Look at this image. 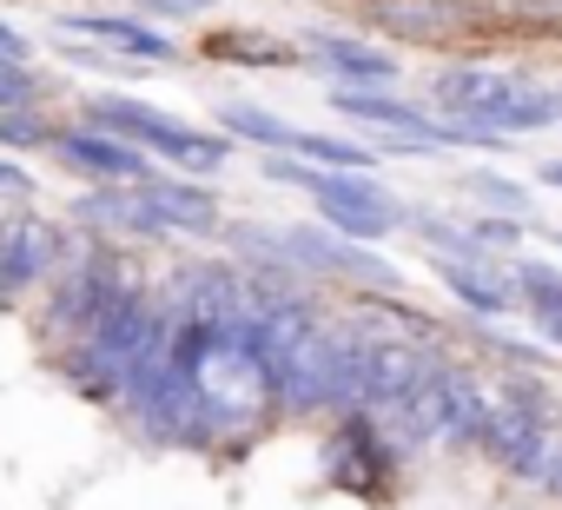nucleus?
<instances>
[{
    "label": "nucleus",
    "instance_id": "obj_1",
    "mask_svg": "<svg viewBox=\"0 0 562 510\" xmlns=\"http://www.w3.org/2000/svg\"><path fill=\"white\" fill-rule=\"evenodd\" d=\"M80 120L100 126V133L133 140L139 153H153V159H166L172 173H192V179H218L232 166V153H238V140H225L218 126H192V120L139 100V93H87Z\"/></svg>",
    "mask_w": 562,
    "mask_h": 510
},
{
    "label": "nucleus",
    "instance_id": "obj_2",
    "mask_svg": "<svg viewBox=\"0 0 562 510\" xmlns=\"http://www.w3.org/2000/svg\"><path fill=\"white\" fill-rule=\"evenodd\" d=\"M364 27L371 41L391 47H437V54H483V41H496L490 14L476 0H364Z\"/></svg>",
    "mask_w": 562,
    "mask_h": 510
},
{
    "label": "nucleus",
    "instance_id": "obj_3",
    "mask_svg": "<svg viewBox=\"0 0 562 510\" xmlns=\"http://www.w3.org/2000/svg\"><path fill=\"white\" fill-rule=\"evenodd\" d=\"M305 199L318 206L312 219H325L331 232H345L358 245H384V239L411 232V199L384 192L378 173H318Z\"/></svg>",
    "mask_w": 562,
    "mask_h": 510
},
{
    "label": "nucleus",
    "instance_id": "obj_4",
    "mask_svg": "<svg viewBox=\"0 0 562 510\" xmlns=\"http://www.w3.org/2000/svg\"><path fill=\"white\" fill-rule=\"evenodd\" d=\"M60 245H67V219H47L34 206L0 219V312L41 299V286L60 273Z\"/></svg>",
    "mask_w": 562,
    "mask_h": 510
},
{
    "label": "nucleus",
    "instance_id": "obj_5",
    "mask_svg": "<svg viewBox=\"0 0 562 510\" xmlns=\"http://www.w3.org/2000/svg\"><path fill=\"white\" fill-rule=\"evenodd\" d=\"M47 159H54V166H67V173H80L87 186H146V179L159 173V159H153V153H139L133 140L100 133V126H87V120H67Z\"/></svg>",
    "mask_w": 562,
    "mask_h": 510
},
{
    "label": "nucleus",
    "instance_id": "obj_6",
    "mask_svg": "<svg viewBox=\"0 0 562 510\" xmlns=\"http://www.w3.org/2000/svg\"><path fill=\"white\" fill-rule=\"evenodd\" d=\"M67 225L100 232L113 245H159V239H172L159 206L146 199V186H80L67 199Z\"/></svg>",
    "mask_w": 562,
    "mask_h": 510
},
{
    "label": "nucleus",
    "instance_id": "obj_7",
    "mask_svg": "<svg viewBox=\"0 0 562 510\" xmlns=\"http://www.w3.org/2000/svg\"><path fill=\"white\" fill-rule=\"evenodd\" d=\"M457 365H463V352H443V358L424 372V385H417L404 404H391V411H371V418H378V431H384V444H391L397 457H417V451H430V444L443 437V411H450Z\"/></svg>",
    "mask_w": 562,
    "mask_h": 510
},
{
    "label": "nucleus",
    "instance_id": "obj_8",
    "mask_svg": "<svg viewBox=\"0 0 562 510\" xmlns=\"http://www.w3.org/2000/svg\"><path fill=\"white\" fill-rule=\"evenodd\" d=\"M549 437H555V411H529V404H490V418H483V437H476V457L483 464H496L503 477H516V484H529L536 477V464H542V451H549Z\"/></svg>",
    "mask_w": 562,
    "mask_h": 510
},
{
    "label": "nucleus",
    "instance_id": "obj_9",
    "mask_svg": "<svg viewBox=\"0 0 562 510\" xmlns=\"http://www.w3.org/2000/svg\"><path fill=\"white\" fill-rule=\"evenodd\" d=\"M430 279L476 319V325H496V319H509V312H522L516 306V279H509V259L503 252H470V259H437L430 252Z\"/></svg>",
    "mask_w": 562,
    "mask_h": 510
},
{
    "label": "nucleus",
    "instance_id": "obj_10",
    "mask_svg": "<svg viewBox=\"0 0 562 510\" xmlns=\"http://www.w3.org/2000/svg\"><path fill=\"white\" fill-rule=\"evenodd\" d=\"M54 34H60V41L113 47V54H126V60H139V67H179V60H186L179 41H172L166 27L139 21V14H87V8H67V14H54Z\"/></svg>",
    "mask_w": 562,
    "mask_h": 510
},
{
    "label": "nucleus",
    "instance_id": "obj_11",
    "mask_svg": "<svg viewBox=\"0 0 562 510\" xmlns=\"http://www.w3.org/2000/svg\"><path fill=\"white\" fill-rule=\"evenodd\" d=\"M516 87H529V74H516V67H490V60H443L437 74H430V113L437 120H476L483 107H496L503 93H516Z\"/></svg>",
    "mask_w": 562,
    "mask_h": 510
},
{
    "label": "nucleus",
    "instance_id": "obj_12",
    "mask_svg": "<svg viewBox=\"0 0 562 510\" xmlns=\"http://www.w3.org/2000/svg\"><path fill=\"white\" fill-rule=\"evenodd\" d=\"M305 67H318L331 87H397V54L364 34H305Z\"/></svg>",
    "mask_w": 562,
    "mask_h": 510
},
{
    "label": "nucleus",
    "instance_id": "obj_13",
    "mask_svg": "<svg viewBox=\"0 0 562 510\" xmlns=\"http://www.w3.org/2000/svg\"><path fill=\"white\" fill-rule=\"evenodd\" d=\"M146 199L159 206V219H166L172 239L218 245V232H225V199H218L205 179H192V173H153V179H146Z\"/></svg>",
    "mask_w": 562,
    "mask_h": 510
},
{
    "label": "nucleus",
    "instance_id": "obj_14",
    "mask_svg": "<svg viewBox=\"0 0 562 510\" xmlns=\"http://www.w3.org/2000/svg\"><path fill=\"white\" fill-rule=\"evenodd\" d=\"M443 352H457V345H411V339H384V345H371V365H364V411H391V404H404Z\"/></svg>",
    "mask_w": 562,
    "mask_h": 510
},
{
    "label": "nucleus",
    "instance_id": "obj_15",
    "mask_svg": "<svg viewBox=\"0 0 562 510\" xmlns=\"http://www.w3.org/2000/svg\"><path fill=\"white\" fill-rule=\"evenodd\" d=\"M47 365L60 372V385H67L74 398H87V404H100V411L120 404V372H126V358L106 352L100 339H74V345L47 352Z\"/></svg>",
    "mask_w": 562,
    "mask_h": 510
},
{
    "label": "nucleus",
    "instance_id": "obj_16",
    "mask_svg": "<svg viewBox=\"0 0 562 510\" xmlns=\"http://www.w3.org/2000/svg\"><path fill=\"white\" fill-rule=\"evenodd\" d=\"M470 126H483V133H496V140H529V133H555L562 126V87H516V93H503L496 107H483Z\"/></svg>",
    "mask_w": 562,
    "mask_h": 510
},
{
    "label": "nucleus",
    "instance_id": "obj_17",
    "mask_svg": "<svg viewBox=\"0 0 562 510\" xmlns=\"http://www.w3.org/2000/svg\"><path fill=\"white\" fill-rule=\"evenodd\" d=\"M490 391H483V378H476V365L463 358L457 365V385H450V411H443V437H437V451H457V457H470L476 451V437H483V418H490Z\"/></svg>",
    "mask_w": 562,
    "mask_h": 510
},
{
    "label": "nucleus",
    "instance_id": "obj_18",
    "mask_svg": "<svg viewBox=\"0 0 562 510\" xmlns=\"http://www.w3.org/2000/svg\"><path fill=\"white\" fill-rule=\"evenodd\" d=\"M218 133L251 153H292V140H299V126L285 113H271L258 100H218Z\"/></svg>",
    "mask_w": 562,
    "mask_h": 510
},
{
    "label": "nucleus",
    "instance_id": "obj_19",
    "mask_svg": "<svg viewBox=\"0 0 562 510\" xmlns=\"http://www.w3.org/2000/svg\"><path fill=\"white\" fill-rule=\"evenodd\" d=\"M199 54L205 60H225V67H305V47H292V41H271V34H245V27H232V34H205L199 41Z\"/></svg>",
    "mask_w": 562,
    "mask_h": 510
},
{
    "label": "nucleus",
    "instance_id": "obj_20",
    "mask_svg": "<svg viewBox=\"0 0 562 510\" xmlns=\"http://www.w3.org/2000/svg\"><path fill=\"white\" fill-rule=\"evenodd\" d=\"M292 153H299L305 166H318V173H378V166H384L378 146H364V140H351V133H312V126H299Z\"/></svg>",
    "mask_w": 562,
    "mask_h": 510
},
{
    "label": "nucleus",
    "instance_id": "obj_21",
    "mask_svg": "<svg viewBox=\"0 0 562 510\" xmlns=\"http://www.w3.org/2000/svg\"><path fill=\"white\" fill-rule=\"evenodd\" d=\"M54 140H60V120L47 107H8L0 113V146L8 153H54Z\"/></svg>",
    "mask_w": 562,
    "mask_h": 510
},
{
    "label": "nucleus",
    "instance_id": "obj_22",
    "mask_svg": "<svg viewBox=\"0 0 562 510\" xmlns=\"http://www.w3.org/2000/svg\"><path fill=\"white\" fill-rule=\"evenodd\" d=\"M457 192H463V199H483L490 212H516V219H529V186H522V179H509V173L470 166V173L457 179Z\"/></svg>",
    "mask_w": 562,
    "mask_h": 510
},
{
    "label": "nucleus",
    "instance_id": "obj_23",
    "mask_svg": "<svg viewBox=\"0 0 562 510\" xmlns=\"http://www.w3.org/2000/svg\"><path fill=\"white\" fill-rule=\"evenodd\" d=\"M463 225H470V239H476L483 252H503V259H516L522 239H529V219H516V212H476V219H463Z\"/></svg>",
    "mask_w": 562,
    "mask_h": 510
},
{
    "label": "nucleus",
    "instance_id": "obj_24",
    "mask_svg": "<svg viewBox=\"0 0 562 510\" xmlns=\"http://www.w3.org/2000/svg\"><path fill=\"white\" fill-rule=\"evenodd\" d=\"M47 74L41 67H21V60H0V113L8 107H47Z\"/></svg>",
    "mask_w": 562,
    "mask_h": 510
},
{
    "label": "nucleus",
    "instance_id": "obj_25",
    "mask_svg": "<svg viewBox=\"0 0 562 510\" xmlns=\"http://www.w3.org/2000/svg\"><path fill=\"white\" fill-rule=\"evenodd\" d=\"M529 490H542V497H555V503H562V418H555V437H549V451H542V464H536Z\"/></svg>",
    "mask_w": 562,
    "mask_h": 510
},
{
    "label": "nucleus",
    "instance_id": "obj_26",
    "mask_svg": "<svg viewBox=\"0 0 562 510\" xmlns=\"http://www.w3.org/2000/svg\"><path fill=\"white\" fill-rule=\"evenodd\" d=\"M522 319L536 325V339H542L549 352H562V292H555V299H542V306H529Z\"/></svg>",
    "mask_w": 562,
    "mask_h": 510
},
{
    "label": "nucleus",
    "instance_id": "obj_27",
    "mask_svg": "<svg viewBox=\"0 0 562 510\" xmlns=\"http://www.w3.org/2000/svg\"><path fill=\"white\" fill-rule=\"evenodd\" d=\"M205 14V0H139V21L166 27V21H199Z\"/></svg>",
    "mask_w": 562,
    "mask_h": 510
},
{
    "label": "nucleus",
    "instance_id": "obj_28",
    "mask_svg": "<svg viewBox=\"0 0 562 510\" xmlns=\"http://www.w3.org/2000/svg\"><path fill=\"white\" fill-rule=\"evenodd\" d=\"M27 192H34V173H27L21 159L0 153V199H27Z\"/></svg>",
    "mask_w": 562,
    "mask_h": 510
},
{
    "label": "nucleus",
    "instance_id": "obj_29",
    "mask_svg": "<svg viewBox=\"0 0 562 510\" xmlns=\"http://www.w3.org/2000/svg\"><path fill=\"white\" fill-rule=\"evenodd\" d=\"M0 60H21V67H34V41H27L14 21H0Z\"/></svg>",
    "mask_w": 562,
    "mask_h": 510
},
{
    "label": "nucleus",
    "instance_id": "obj_30",
    "mask_svg": "<svg viewBox=\"0 0 562 510\" xmlns=\"http://www.w3.org/2000/svg\"><path fill=\"white\" fill-rule=\"evenodd\" d=\"M536 186H549V192H562V159H536Z\"/></svg>",
    "mask_w": 562,
    "mask_h": 510
},
{
    "label": "nucleus",
    "instance_id": "obj_31",
    "mask_svg": "<svg viewBox=\"0 0 562 510\" xmlns=\"http://www.w3.org/2000/svg\"><path fill=\"white\" fill-rule=\"evenodd\" d=\"M529 232H542V239H549V252H555V266H562V225H529Z\"/></svg>",
    "mask_w": 562,
    "mask_h": 510
},
{
    "label": "nucleus",
    "instance_id": "obj_32",
    "mask_svg": "<svg viewBox=\"0 0 562 510\" xmlns=\"http://www.w3.org/2000/svg\"><path fill=\"white\" fill-rule=\"evenodd\" d=\"M205 8H212V0H205Z\"/></svg>",
    "mask_w": 562,
    "mask_h": 510
}]
</instances>
